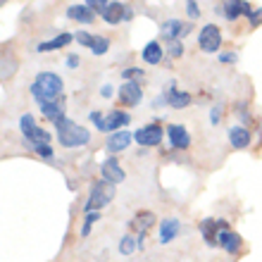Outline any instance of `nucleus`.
Returning a JSON list of instances; mask_svg holds the SVG:
<instances>
[{"instance_id":"nucleus-24","label":"nucleus","mask_w":262,"mask_h":262,"mask_svg":"<svg viewBox=\"0 0 262 262\" xmlns=\"http://www.w3.org/2000/svg\"><path fill=\"white\" fill-rule=\"evenodd\" d=\"M124 12H126V7L122 3H110L100 14H103V19L107 24H119V21L124 19Z\"/></svg>"},{"instance_id":"nucleus-16","label":"nucleus","mask_w":262,"mask_h":262,"mask_svg":"<svg viewBox=\"0 0 262 262\" xmlns=\"http://www.w3.org/2000/svg\"><path fill=\"white\" fill-rule=\"evenodd\" d=\"M131 122L129 112H122V110H112L105 115V122H103V131H110V134H115V131H122L126 124Z\"/></svg>"},{"instance_id":"nucleus-9","label":"nucleus","mask_w":262,"mask_h":262,"mask_svg":"<svg viewBox=\"0 0 262 262\" xmlns=\"http://www.w3.org/2000/svg\"><path fill=\"white\" fill-rule=\"evenodd\" d=\"M253 12V7L246 3V0H224L222 3V17H227L229 21H236L238 17H248Z\"/></svg>"},{"instance_id":"nucleus-19","label":"nucleus","mask_w":262,"mask_h":262,"mask_svg":"<svg viewBox=\"0 0 262 262\" xmlns=\"http://www.w3.org/2000/svg\"><path fill=\"white\" fill-rule=\"evenodd\" d=\"M38 105H41V112L46 115V119H50L53 124L64 117V98H57V100H50V103H38Z\"/></svg>"},{"instance_id":"nucleus-4","label":"nucleus","mask_w":262,"mask_h":262,"mask_svg":"<svg viewBox=\"0 0 262 262\" xmlns=\"http://www.w3.org/2000/svg\"><path fill=\"white\" fill-rule=\"evenodd\" d=\"M19 131L31 150L41 148V145H50V134L36 124V119L31 115H21L19 117Z\"/></svg>"},{"instance_id":"nucleus-36","label":"nucleus","mask_w":262,"mask_h":262,"mask_svg":"<svg viewBox=\"0 0 262 262\" xmlns=\"http://www.w3.org/2000/svg\"><path fill=\"white\" fill-rule=\"evenodd\" d=\"M220 60L222 62H236L238 55H236V53H220Z\"/></svg>"},{"instance_id":"nucleus-22","label":"nucleus","mask_w":262,"mask_h":262,"mask_svg":"<svg viewBox=\"0 0 262 262\" xmlns=\"http://www.w3.org/2000/svg\"><path fill=\"white\" fill-rule=\"evenodd\" d=\"M74 41V36L72 34H57L55 38H50V41H43V43H38V53H50V50H60V48H64L67 43H72Z\"/></svg>"},{"instance_id":"nucleus-13","label":"nucleus","mask_w":262,"mask_h":262,"mask_svg":"<svg viewBox=\"0 0 262 262\" xmlns=\"http://www.w3.org/2000/svg\"><path fill=\"white\" fill-rule=\"evenodd\" d=\"M167 136H169V145L177 148V150H186L191 145V136L184 124H169L167 126Z\"/></svg>"},{"instance_id":"nucleus-23","label":"nucleus","mask_w":262,"mask_h":262,"mask_svg":"<svg viewBox=\"0 0 262 262\" xmlns=\"http://www.w3.org/2000/svg\"><path fill=\"white\" fill-rule=\"evenodd\" d=\"M162 46H160V41H150L145 43V48L141 50V57H143V62L148 64H160V60H162Z\"/></svg>"},{"instance_id":"nucleus-31","label":"nucleus","mask_w":262,"mask_h":262,"mask_svg":"<svg viewBox=\"0 0 262 262\" xmlns=\"http://www.w3.org/2000/svg\"><path fill=\"white\" fill-rule=\"evenodd\" d=\"M169 55L172 57H181L184 55V46L179 41H169Z\"/></svg>"},{"instance_id":"nucleus-5","label":"nucleus","mask_w":262,"mask_h":262,"mask_svg":"<svg viewBox=\"0 0 262 262\" xmlns=\"http://www.w3.org/2000/svg\"><path fill=\"white\" fill-rule=\"evenodd\" d=\"M198 46L203 53H217L222 46V31L217 24H205L200 29V36H198Z\"/></svg>"},{"instance_id":"nucleus-34","label":"nucleus","mask_w":262,"mask_h":262,"mask_svg":"<svg viewBox=\"0 0 262 262\" xmlns=\"http://www.w3.org/2000/svg\"><path fill=\"white\" fill-rule=\"evenodd\" d=\"M36 152L41 155V158H46V160H53V145H41V148H36Z\"/></svg>"},{"instance_id":"nucleus-32","label":"nucleus","mask_w":262,"mask_h":262,"mask_svg":"<svg viewBox=\"0 0 262 262\" xmlns=\"http://www.w3.org/2000/svg\"><path fill=\"white\" fill-rule=\"evenodd\" d=\"M122 76H124L126 81H131V79H136V76H143V69H138V67H129L122 72Z\"/></svg>"},{"instance_id":"nucleus-21","label":"nucleus","mask_w":262,"mask_h":262,"mask_svg":"<svg viewBox=\"0 0 262 262\" xmlns=\"http://www.w3.org/2000/svg\"><path fill=\"white\" fill-rule=\"evenodd\" d=\"M67 17L79 21V24H91V21L96 19V14H93V10L89 5H72L67 10Z\"/></svg>"},{"instance_id":"nucleus-6","label":"nucleus","mask_w":262,"mask_h":262,"mask_svg":"<svg viewBox=\"0 0 262 262\" xmlns=\"http://www.w3.org/2000/svg\"><path fill=\"white\" fill-rule=\"evenodd\" d=\"M162 136H165V131L160 124H145L134 134L138 145H145V148H155V145L162 143Z\"/></svg>"},{"instance_id":"nucleus-38","label":"nucleus","mask_w":262,"mask_h":262,"mask_svg":"<svg viewBox=\"0 0 262 262\" xmlns=\"http://www.w3.org/2000/svg\"><path fill=\"white\" fill-rule=\"evenodd\" d=\"M100 96H103V98H110L112 96V86H103V89H100Z\"/></svg>"},{"instance_id":"nucleus-8","label":"nucleus","mask_w":262,"mask_h":262,"mask_svg":"<svg viewBox=\"0 0 262 262\" xmlns=\"http://www.w3.org/2000/svg\"><path fill=\"white\" fill-rule=\"evenodd\" d=\"M160 31H162V36H165L167 41H179L181 36L191 34V24L181 19H167V21H162Z\"/></svg>"},{"instance_id":"nucleus-18","label":"nucleus","mask_w":262,"mask_h":262,"mask_svg":"<svg viewBox=\"0 0 262 262\" xmlns=\"http://www.w3.org/2000/svg\"><path fill=\"white\" fill-rule=\"evenodd\" d=\"M250 141H253V136H250V131L246 129V126L236 124L229 129V143L234 145L236 150H243V148H248Z\"/></svg>"},{"instance_id":"nucleus-37","label":"nucleus","mask_w":262,"mask_h":262,"mask_svg":"<svg viewBox=\"0 0 262 262\" xmlns=\"http://www.w3.org/2000/svg\"><path fill=\"white\" fill-rule=\"evenodd\" d=\"M67 67L69 69H76V67H79V57H76V55H69L67 57Z\"/></svg>"},{"instance_id":"nucleus-12","label":"nucleus","mask_w":262,"mask_h":262,"mask_svg":"<svg viewBox=\"0 0 262 262\" xmlns=\"http://www.w3.org/2000/svg\"><path fill=\"white\" fill-rule=\"evenodd\" d=\"M217 246H220L222 250H227L229 255H236L238 250H241L243 241H241V236L236 234V231H231V229H222L220 236H217Z\"/></svg>"},{"instance_id":"nucleus-1","label":"nucleus","mask_w":262,"mask_h":262,"mask_svg":"<svg viewBox=\"0 0 262 262\" xmlns=\"http://www.w3.org/2000/svg\"><path fill=\"white\" fill-rule=\"evenodd\" d=\"M62 89L64 83L55 72H41L31 83V96L36 98V103H50V100L62 98Z\"/></svg>"},{"instance_id":"nucleus-2","label":"nucleus","mask_w":262,"mask_h":262,"mask_svg":"<svg viewBox=\"0 0 262 262\" xmlns=\"http://www.w3.org/2000/svg\"><path fill=\"white\" fill-rule=\"evenodd\" d=\"M55 131H57V141L64 148H81L91 141V131L86 126L74 124L72 119L62 117L60 122H55Z\"/></svg>"},{"instance_id":"nucleus-3","label":"nucleus","mask_w":262,"mask_h":262,"mask_svg":"<svg viewBox=\"0 0 262 262\" xmlns=\"http://www.w3.org/2000/svg\"><path fill=\"white\" fill-rule=\"evenodd\" d=\"M112 198H115V184L110 181H96L91 186V193H89V200L83 203V214L86 212H100L105 205H110Z\"/></svg>"},{"instance_id":"nucleus-29","label":"nucleus","mask_w":262,"mask_h":262,"mask_svg":"<svg viewBox=\"0 0 262 262\" xmlns=\"http://www.w3.org/2000/svg\"><path fill=\"white\" fill-rule=\"evenodd\" d=\"M74 38L81 43V46H86V48H91V41H93V36H91L89 31H76Z\"/></svg>"},{"instance_id":"nucleus-28","label":"nucleus","mask_w":262,"mask_h":262,"mask_svg":"<svg viewBox=\"0 0 262 262\" xmlns=\"http://www.w3.org/2000/svg\"><path fill=\"white\" fill-rule=\"evenodd\" d=\"M186 12H188V17H191V19H198L200 14H203L195 0H186Z\"/></svg>"},{"instance_id":"nucleus-35","label":"nucleus","mask_w":262,"mask_h":262,"mask_svg":"<svg viewBox=\"0 0 262 262\" xmlns=\"http://www.w3.org/2000/svg\"><path fill=\"white\" fill-rule=\"evenodd\" d=\"M220 119H222V105H214L212 112H210V122H212V124H220Z\"/></svg>"},{"instance_id":"nucleus-17","label":"nucleus","mask_w":262,"mask_h":262,"mask_svg":"<svg viewBox=\"0 0 262 262\" xmlns=\"http://www.w3.org/2000/svg\"><path fill=\"white\" fill-rule=\"evenodd\" d=\"M181 231V222L177 217H167V220L160 222V243L167 246V243H172Z\"/></svg>"},{"instance_id":"nucleus-39","label":"nucleus","mask_w":262,"mask_h":262,"mask_svg":"<svg viewBox=\"0 0 262 262\" xmlns=\"http://www.w3.org/2000/svg\"><path fill=\"white\" fill-rule=\"evenodd\" d=\"M131 17H134V12H131L129 7H126V12H124V21H129V19H131Z\"/></svg>"},{"instance_id":"nucleus-26","label":"nucleus","mask_w":262,"mask_h":262,"mask_svg":"<svg viewBox=\"0 0 262 262\" xmlns=\"http://www.w3.org/2000/svg\"><path fill=\"white\" fill-rule=\"evenodd\" d=\"M136 248H138V238H134L131 234L122 236V241H119V253H122V255H131Z\"/></svg>"},{"instance_id":"nucleus-30","label":"nucleus","mask_w":262,"mask_h":262,"mask_svg":"<svg viewBox=\"0 0 262 262\" xmlns=\"http://www.w3.org/2000/svg\"><path fill=\"white\" fill-rule=\"evenodd\" d=\"M86 5H89L91 10H96V12H103L110 3H107V0H86Z\"/></svg>"},{"instance_id":"nucleus-27","label":"nucleus","mask_w":262,"mask_h":262,"mask_svg":"<svg viewBox=\"0 0 262 262\" xmlns=\"http://www.w3.org/2000/svg\"><path fill=\"white\" fill-rule=\"evenodd\" d=\"M100 220V212H86L83 214V227H81V236H89L91 234V227Z\"/></svg>"},{"instance_id":"nucleus-33","label":"nucleus","mask_w":262,"mask_h":262,"mask_svg":"<svg viewBox=\"0 0 262 262\" xmlns=\"http://www.w3.org/2000/svg\"><path fill=\"white\" fill-rule=\"evenodd\" d=\"M248 19L253 27H257V24H262V7H257V10H253V12L248 14Z\"/></svg>"},{"instance_id":"nucleus-7","label":"nucleus","mask_w":262,"mask_h":262,"mask_svg":"<svg viewBox=\"0 0 262 262\" xmlns=\"http://www.w3.org/2000/svg\"><path fill=\"white\" fill-rule=\"evenodd\" d=\"M119 103L126 105V107H134V105H138L141 100H143V89L138 86L136 81H124L122 86H119Z\"/></svg>"},{"instance_id":"nucleus-14","label":"nucleus","mask_w":262,"mask_h":262,"mask_svg":"<svg viewBox=\"0 0 262 262\" xmlns=\"http://www.w3.org/2000/svg\"><path fill=\"white\" fill-rule=\"evenodd\" d=\"M131 138H134V134H129L126 129L115 131V134H110L107 141H105V150L110 152V155H115V152H119V150H126L131 143Z\"/></svg>"},{"instance_id":"nucleus-15","label":"nucleus","mask_w":262,"mask_h":262,"mask_svg":"<svg viewBox=\"0 0 262 262\" xmlns=\"http://www.w3.org/2000/svg\"><path fill=\"white\" fill-rule=\"evenodd\" d=\"M165 100L169 107H174V110H184V107L191 105V96H188L186 91H179L174 83H169L165 89Z\"/></svg>"},{"instance_id":"nucleus-25","label":"nucleus","mask_w":262,"mask_h":262,"mask_svg":"<svg viewBox=\"0 0 262 262\" xmlns=\"http://www.w3.org/2000/svg\"><path fill=\"white\" fill-rule=\"evenodd\" d=\"M91 53L93 55H105L107 50H110V41L105 38V36H93V41H91Z\"/></svg>"},{"instance_id":"nucleus-20","label":"nucleus","mask_w":262,"mask_h":262,"mask_svg":"<svg viewBox=\"0 0 262 262\" xmlns=\"http://www.w3.org/2000/svg\"><path fill=\"white\" fill-rule=\"evenodd\" d=\"M152 222H155V214L152 212H138L134 220H131V227L138 229V246L143 248V238H145V231L152 227Z\"/></svg>"},{"instance_id":"nucleus-10","label":"nucleus","mask_w":262,"mask_h":262,"mask_svg":"<svg viewBox=\"0 0 262 262\" xmlns=\"http://www.w3.org/2000/svg\"><path fill=\"white\" fill-rule=\"evenodd\" d=\"M227 220H205L200 222V234H203V238H205L207 246H217V236H220L222 229H227Z\"/></svg>"},{"instance_id":"nucleus-11","label":"nucleus","mask_w":262,"mask_h":262,"mask_svg":"<svg viewBox=\"0 0 262 262\" xmlns=\"http://www.w3.org/2000/svg\"><path fill=\"white\" fill-rule=\"evenodd\" d=\"M100 177H103L105 181H110V184H122L124 181V169H122V165H119L115 158H107L100 162Z\"/></svg>"}]
</instances>
